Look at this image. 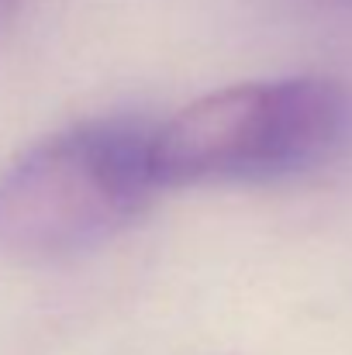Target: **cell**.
I'll return each instance as SVG.
<instances>
[{"label":"cell","instance_id":"cell-1","mask_svg":"<svg viewBox=\"0 0 352 355\" xmlns=\"http://www.w3.org/2000/svg\"><path fill=\"white\" fill-rule=\"evenodd\" d=\"M349 145L352 90L328 76L235 83L152 128L162 187L290 180L335 162Z\"/></svg>","mask_w":352,"mask_h":355},{"label":"cell","instance_id":"cell-2","mask_svg":"<svg viewBox=\"0 0 352 355\" xmlns=\"http://www.w3.org/2000/svg\"><path fill=\"white\" fill-rule=\"evenodd\" d=\"M159 190L152 128L73 124L0 173V248L28 262L76 259L121 235Z\"/></svg>","mask_w":352,"mask_h":355},{"label":"cell","instance_id":"cell-3","mask_svg":"<svg viewBox=\"0 0 352 355\" xmlns=\"http://www.w3.org/2000/svg\"><path fill=\"white\" fill-rule=\"evenodd\" d=\"M10 3H14V0H0V17H3V14L10 10Z\"/></svg>","mask_w":352,"mask_h":355},{"label":"cell","instance_id":"cell-4","mask_svg":"<svg viewBox=\"0 0 352 355\" xmlns=\"http://www.w3.org/2000/svg\"><path fill=\"white\" fill-rule=\"evenodd\" d=\"M335 3H346V7H352V0H335Z\"/></svg>","mask_w":352,"mask_h":355}]
</instances>
